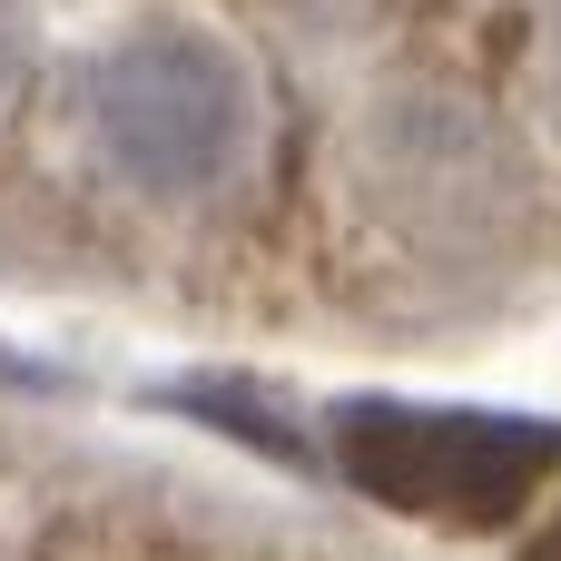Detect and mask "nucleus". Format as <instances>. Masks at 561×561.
Instances as JSON below:
<instances>
[{
    "label": "nucleus",
    "instance_id": "1",
    "mask_svg": "<svg viewBox=\"0 0 561 561\" xmlns=\"http://www.w3.org/2000/svg\"><path fill=\"white\" fill-rule=\"evenodd\" d=\"M79 108L99 168L138 197H227L256 158V89L207 30H128L99 49Z\"/></svg>",
    "mask_w": 561,
    "mask_h": 561
},
{
    "label": "nucleus",
    "instance_id": "2",
    "mask_svg": "<svg viewBox=\"0 0 561 561\" xmlns=\"http://www.w3.org/2000/svg\"><path fill=\"white\" fill-rule=\"evenodd\" d=\"M561 463V424L533 414H473V404H345V473L394 503V513H434V523H503L533 503V483Z\"/></svg>",
    "mask_w": 561,
    "mask_h": 561
},
{
    "label": "nucleus",
    "instance_id": "3",
    "mask_svg": "<svg viewBox=\"0 0 561 561\" xmlns=\"http://www.w3.org/2000/svg\"><path fill=\"white\" fill-rule=\"evenodd\" d=\"M20 79H30V20H20V0H0V108L20 99Z\"/></svg>",
    "mask_w": 561,
    "mask_h": 561
},
{
    "label": "nucleus",
    "instance_id": "5",
    "mask_svg": "<svg viewBox=\"0 0 561 561\" xmlns=\"http://www.w3.org/2000/svg\"><path fill=\"white\" fill-rule=\"evenodd\" d=\"M552 561H561V542H552Z\"/></svg>",
    "mask_w": 561,
    "mask_h": 561
},
{
    "label": "nucleus",
    "instance_id": "4",
    "mask_svg": "<svg viewBox=\"0 0 561 561\" xmlns=\"http://www.w3.org/2000/svg\"><path fill=\"white\" fill-rule=\"evenodd\" d=\"M542 89H552V108H561V0H552V20H542Z\"/></svg>",
    "mask_w": 561,
    "mask_h": 561
}]
</instances>
